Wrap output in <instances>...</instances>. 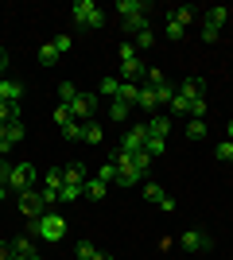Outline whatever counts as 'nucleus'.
I'll use <instances>...</instances> for the list:
<instances>
[{
  "label": "nucleus",
  "mask_w": 233,
  "mask_h": 260,
  "mask_svg": "<svg viewBox=\"0 0 233 260\" xmlns=\"http://www.w3.org/2000/svg\"><path fill=\"white\" fill-rule=\"evenodd\" d=\"M101 136H105V132H101L97 120H86V128H82V140H86V144H101Z\"/></svg>",
  "instance_id": "nucleus-20"
},
{
  "label": "nucleus",
  "mask_w": 233,
  "mask_h": 260,
  "mask_svg": "<svg viewBox=\"0 0 233 260\" xmlns=\"http://www.w3.org/2000/svg\"><path fill=\"white\" fill-rule=\"evenodd\" d=\"M31 237L35 241H62L66 237V217H58V214L47 210L39 221H31Z\"/></svg>",
  "instance_id": "nucleus-1"
},
{
  "label": "nucleus",
  "mask_w": 233,
  "mask_h": 260,
  "mask_svg": "<svg viewBox=\"0 0 233 260\" xmlns=\"http://www.w3.org/2000/svg\"><path fill=\"white\" fill-rule=\"evenodd\" d=\"M140 183V171H136L132 163H121L117 167V186H136Z\"/></svg>",
  "instance_id": "nucleus-14"
},
{
  "label": "nucleus",
  "mask_w": 233,
  "mask_h": 260,
  "mask_svg": "<svg viewBox=\"0 0 233 260\" xmlns=\"http://www.w3.org/2000/svg\"><path fill=\"white\" fill-rule=\"evenodd\" d=\"M206 113H210V101H206V98L190 101V117H194V120H206Z\"/></svg>",
  "instance_id": "nucleus-24"
},
{
  "label": "nucleus",
  "mask_w": 233,
  "mask_h": 260,
  "mask_svg": "<svg viewBox=\"0 0 233 260\" xmlns=\"http://www.w3.org/2000/svg\"><path fill=\"white\" fill-rule=\"evenodd\" d=\"M155 98H159V105H171V98H175V89H171V82H163V86H155Z\"/></svg>",
  "instance_id": "nucleus-36"
},
{
  "label": "nucleus",
  "mask_w": 233,
  "mask_h": 260,
  "mask_svg": "<svg viewBox=\"0 0 233 260\" xmlns=\"http://www.w3.org/2000/svg\"><path fill=\"white\" fill-rule=\"evenodd\" d=\"M105 190H109V183H101L97 175H93V179H86V194H89V198H105Z\"/></svg>",
  "instance_id": "nucleus-23"
},
{
  "label": "nucleus",
  "mask_w": 233,
  "mask_h": 260,
  "mask_svg": "<svg viewBox=\"0 0 233 260\" xmlns=\"http://www.w3.org/2000/svg\"><path fill=\"white\" fill-rule=\"evenodd\" d=\"M23 140V120H8V124H0V155L8 152L12 144Z\"/></svg>",
  "instance_id": "nucleus-8"
},
{
  "label": "nucleus",
  "mask_w": 233,
  "mask_h": 260,
  "mask_svg": "<svg viewBox=\"0 0 233 260\" xmlns=\"http://www.w3.org/2000/svg\"><path fill=\"white\" fill-rule=\"evenodd\" d=\"M117 12H121L124 20H136V16H144V12H148V4H144V0H121Z\"/></svg>",
  "instance_id": "nucleus-13"
},
{
  "label": "nucleus",
  "mask_w": 233,
  "mask_h": 260,
  "mask_svg": "<svg viewBox=\"0 0 233 260\" xmlns=\"http://www.w3.org/2000/svg\"><path fill=\"white\" fill-rule=\"evenodd\" d=\"M167 109H171L175 117H183V113H190V98H187V93H179V89H175V98H171V105H167Z\"/></svg>",
  "instance_id": "nucleus-22"
},
{
  "label": "nucleus",
  "mask_w": 233,
  "mask_h": 260,
  "mask_svg": "<svg viewBox=\"0 0 233 260\" xmlns=\"http://www.w3.org/2000/svg\"><path fill=\"white\" fill-rule=\"evenodd\" d=\"M124 117H128V105H124V101H117V98H113V105H109V120H117V124H121Z\"/></svg>",
  "instance_id": "nucleus-31"
},
{
  "label": "nucleus",
  "mask_w": 233,
  "mask_h": 260,
  "mask_svg": "<svg viewBox=\"0 0 233 260\" xmlns=\"http://www.w3.org/2000/svg\"><path fill=\"white\" fill-rule=\"evenodd\" d=\"M132 167H136L140 175H144L148 167H152V155H148V152H132Z\"/></svg>",
  "instance_id": "nucleus-35"
},
{
  "label": "nucleus",
  "mask_w": 233,
  "mask_h": 260,
  "mask_svg": "<svg viewBox=\"0 0 233 260\" xmlns=\"http://www.w3.org/2000/svg\"><path fill=\"white\" fill-rule=\"evenodd\" d=\"M121 78H124V82L144 78V62H140V58H128V62H121Z\"/></svg>",
  "instance_id": "nucleus-16"
},
{
  "label": "nucleus",
  "mask_w": 233,
  "mask_h": 260,
  "mask_svg": "<svg viewBox=\"0 0 233 260\" xmlns=\"http://www.w3.org/2000/svg\"><path fill=\"white\" fill-rule=\"evenodd\" d=\"M70 43H74L70 35H58V39H55V51H58V54H66V51H70Z\"/></svg>",
  "instance_id": "nucleus-45"
},
{
  "label": "nucleus",
  "mask_w": 233,
  "mask_h": 260,
  "mask_svg": "<svg viewBox=\"0 0 233 260\" xmlns=\"http://www.w3.org/2000/svg\"><path fill=\"white\" fill-rule=\"evenodd\" d=\"M12 252H16V256H39L35 237H16V241H12Z\"/></svg>",
  "instance_id": "nucleus-17"
},
{
  "label": "nucleus",
  "mask_w": 233,
  "mask_h": 260,
  "mask_svg": "<svg viewBox=\"0 0 233 260\" xmlns=\"http://www.w3.org/2000/svg\"><path fill=\"white\" fill-rule=\"evenodd\" d=\"M144 144H148V128H144V124H136V128H128L121 136L117 152H128V155H132V152H144Z\"/></svg>",
  "instance_id": "nucleus-7"
},
{
  "label": "nucleus",
  "mask_w": 233,
  "mask_h": 260,
  "mask_svg": "<svg viewBox=\"0 0 233 260\" xmlns=\"http://www.w3.org/2000/svg\"><path fill=\"white\" fill-rule=\"evenodd\" d=\"M0 78H4V74H0Z\"/></svg>",
  "instance_id": "nucleus-51"
},
{
  "label": "nucleus",
  "mask_w": 233,
  "mask_h": 260,
  "mask_svg": "<svg viewBox=\"0 0 233 260\" xmlns=\"http://www.w3.org/2000/svg\"><path fill=\"white\" fill-rule=\"evenodd\" d=\"M136 51H148V47H155V35H152V27H148V31H140V35H136Z\"/></svg>",
  "instance_id": "nucleus-33"
},
{
  "label": "nucleus",
  "mask_w": 233,
  "mask_h": 260,
  "mask_svg": "<svg viewBox=\"0 0 233 260\" xmlns=\"http://www.w3.org/2000/svg\"><path fill=\"white\" fill-rule=\"evenodd\" d=\"M4 194H8V186H4V183H0V202H4Z\"/></svg>",
  "instance_id": "nucleus-49"
},
{
  "label": "nucleus",
  "mask_w": 233,
  "mask_h": 260,
  "mask_svg": "<svg viewBox=\"0 0 233 260\" xmlns=\"http://www.w3.org/2000/svg\"><path fill=\"white\" fill-rule=\"evenodd\" d=\"M4 70H8V51L0 47V74H4Z\"/></svg>",
  "instance_id": "nucleus-47"
},
{
  "label": "nucleus",
  "mask_w": 233,
  "mask_h": 260,
  "mask_svg": "<svg viewBox=\"0 0 233 260\" xmlns=\"http://www.w3.org/2000/svg\"><path fill=\"white\" fill-rule=\"evenodd\" d=\"M97 179H101V183H113V179H117V163H105V167H97Z\"/></svg>",
  "instance_id": "nucleus-39"
},
{
  "label": "nucleus",
  "mask_w": 233,
  "mask_h": 260,
  "mask_svg": "<svg viewBox=\"0 0 233 260\" xmlns=\"http://www.w3.org/2000/svg\"><path fill=\"white\" fill-rule=\"evenodd\" d=\"M128 58H140V51L132 43H121V62H128Z\"/></svg>",
  "instance_id": "nucleus-43"
},
{
  "label": "nucleus",
  "mask_w": 233,
  "mask_h": 260,
  "mask_svg": "<svg viewBox=\"0 0 233 260\" xmlns=\"http://www.w3.org/2000/svg\"><path fill=\"white\" fill-rule=\"evenodd\" d=\"M20 98H23V86H20V82L0 78V101H4V105H12V101H20Z\"/></svg>",
  "instance_id": "nucleus-10"
},
{
  "label": "nucleus",
  "mask_w": 233,
  "mask_h": 260,
  "mask_svg": "<svg viewBox=\"0 0 233 260\" xmlns=\"http://www.w3.org/2000/svg\"><path fill=\"white\" fill-rule=\"evenodd\" d=\"M12 167H16V163H8L4 155H0V183L4 186H8V179H12Z\"/></svg>",
  "instance_id": "nucleus-41"
},
{
  "label": "nucleus",
  "mask_w": 233,
  "mask_h": 260,
  "mask_svg": "<svg viewBox=\"0 0 233 260\" xmlns=\"http://www.w3.org/2000/svg\"><path fill=\"white\" fill-rule=\"evenodd\" d=\"M190 16H194V8H175V12H171V20H179L183 27L190 23Z\"/></svg>",
  "instance_id": "nucleus-40"
},
{
  "label": "nucleus",
  "mask_w": 233,
  "mask_h": 260,
  "mask_svg": "<svg viewBox=\"0 0 233 260\" xmlns=\"http://www.w3.org/2000/svg\"><path fill=\"white\" fill-rule=\"evenodd\" d=\"M225 132H229V140H233V120H229V124H225Z\"/></svg>",
  "instance_id": "nucleus-50"
},
{
  "label": "nucleus",
  "mask_w": 233,
  "mask_h": 260,
  "mask_svg": "<svg viewBox=\"0 0 233 260\" xmlns=\"http://www.w3.org/2000/svg\"><path fill=\"white\" fill-rule=\"evenodd\" d=\"M8 190H16V194H23V190H35V167H31V163H16V167H12Z\"/></svg>",
  "instance_id": "nucleus-4"
},
{
  "label": "nucleus",
  "mask_w": 233,
  "mask_h": 260,
  "mask_svg": "<svg viewBox=\"0 0 233 260\" xmlns=\"http://www.w3.org/2000/svg\"><path fill=\"white\" fill-rule=\"evenodd\" d=\"M66 109H70V117H74V120L86 124V120H93V113H97V93H78Z\"/></svg>",
  "instance_id": "nucleus-5"
},
{
  "label": "nucleus",
  "mask_w": 233,
  "mask_h": 260,
  "mask_svg": "<svg viewBox=\"0 0 233 260\" xmlns=\"http://www.w3.org/2000/svg\"><path fill=\"white\" fill-rule=\"evenodd\" d=\"M179 245L187 252H210V245H214V237L206 233V229H187L183 237H179Z\"/></svg>",
  "instance_id": "nucleus-6"
},
{
  "label": "nucleus",
  "mask_w": 233,
  "mask_h": 260,
  "mask_svg": "<svg viewBox=\"0 0 233 260\" xmlns=\"http://www.w3.org/2000/svg\"><path fill=\"white\" fill-rule=\"evenodd\" d=\"M16 252H12V241H0V260H12Z\"/></svg>",
  "instance_id": "nucleus-46"
},
{
  "label": "nucleus",
  "mask_w": 233,
  "mask_h": 260,
  "mask_svg": "<svg viewBox=\"0 0 233 260\" xmlns=\"http://www.w3.org/2000/svg\"><path fill=\"white\" fill-rule=\"evenodd\" d=\"M144 152L152 155V159H159V155L167 152V144H163V140H155V136H148V144H144Z\"/></svg>",
  "instance_id": "nucleus-30"
},
{
  "label": "nucleus",
  "mask_w": 233,
  "mask_h": 260,
  "mask_svg": "<svg viewBox=\"0 0 233 260\" xmlns=\"http://www.w3.org/2000/svg\"><path fill=\"white\" fill-rule=\"evenodd\" d=\"M202 89H206V82H202V78H187V82L179 86V93H187V98L194 101V98H202Z\"/></svg>",
  "instance_id": "nucleus-18"
},
{
  "label": "nucleus",
  "mask_w": 233,
  "mask_h": 260,
  "mask_svg": "<svg viewBox=\"0 0 233 260\" xmlns=\"http://www.w3.org/2000/svg\"><path fill=\"white\" fill-rule=\"evenodd\" d=\"M214 152H218V159H222V163H233V140H222Z\"/></svg>",
  "instance_id": "nucleus-38"
},
{
  "label": "nucleus",
  "mask_w": 233,
  "mask_h": 260,
  "mask_svg": "<svg viewBox=\"0 0 233 260\" xmlns=\"http://www.w3.org/2000/svg\"><path fill=\"white\" fill-rule=\"evenodd\" d=\"M12 260H43V256H12Z\"/></svg>",
  "instance_id": "nucleus-48"
},
{
  "label": "nucleus",
  "mask_w": 233,
  "mask_h": 260,
  "mask_svg": "<svg viewBox=\"0 0 233 260\" xmlns=\"http://www.w3.org/2000/svg\"><path fill=\"white\" fill-rule=\"evenodd\" d=\"M66 120H74V117H70V109H66V105H58V109H55V124H58V128H62Z\"/></svg>",
  "instance_id": "nucleus-42"
},
{
  "label": "nucleus",
  "mask_w": 233,
  "mask_h": 260,
  "mask_svg": "<svg viewBox=\"0 0 233 260\" xmlns=\"http://www.w3.org/2000/svg\"><path fill=\"white\" fill-rule=\"evenodd\" d=\"M144 198H148V202H155L159 210H175V202L167 198V190H163L159 183H148V186H144Z\"/></svg>",
  "instance_id": "nucleus-9"
},
{
  "label": "nucleus",
  "mask_w": 233,
  "mask_h": 260,
  "mask_svg": "<svg viewBox=\"0 0 233 260\" xmlns=\"http://www.w3.org/2000/svg\"><path fill=\"white\" fill-rule=\"evenodd\" d=\"M124 31H128V35H140V31H148V16H136V20H124Z\"/></svg>",
  "instance_id": "nucleus-29"
},
{
  "label": "nucleus",
  "mask_w": 233,
  "mask_h": 260,
  "mask_svg": "<svg viewBox=\"0 0 233 260\" xmlns=\"http://www.w3.org/2000/svg\"><path fill=\"white\" fill-rule=\"evenodd\" d=\"M58 58H62V54L55 51V43H47V47H39V62H43V66H55Z\"/></svg>",
  "instance_id": "nucleus-25"
},
{
  "label": "nucleus",
  "mask_w": 233,
  "mask_h": 260,
  "mask_svg": "<svg viewBox=\"0 0 233 260\" xmlns=\"http://www.w3.org/2000/svg\"><path fill=\"white\" fill-rule=\"evenodd\" d=\"M86 194V183H62V202H78Z\"/></svg>",
  "instance_id": "nucleus-21"
},
{
  "label": "nucleus",
  "mask_w": 233,
  "mask_h": 260,
  "mask_svg": "<svg viewBox=\"0 0 233 260\" xmlns=\"http://www.w3.org/2000/svg\"><path fill=\"white\" fill-rule=\"evenodd\" d=\"M78 27H105V12L93 4V0H74V8H70Z\"/></svg>",
  "instance_id": "nucleus-2"
},
{
  "label": "nucleus",
  "mask_w": 233,
  "mask_h": 260,
  "mask_svg": "<svg viewBox=\"0 0 233 260\" xmlns=\"http://www.w3.org/2000/svg\"><path fill=\"white\" fill-rule=\"evenodd\" d=\"M183 35H187V27H183L179 20H171V16H167V39H175V43H179Z\"/></svg>",
  "instance_id": "nucleus-32"
},
{
  "label": "nucleus",
  "mask_w": 233,
  "mask_h": 260,
  "mask_svg": "<svg viewBox=\"0 0 233 260\" xmlns=\"http://www.w3.org/2000/svg\"><path fill=\"white\" fill-rule=\"evenodd\" d=\"M16 202H20V214L27 217V221H39V217L47 214V198H43V190H23Z\"/></svg>",
  "instance_id": "nucleus-3"
},
{
  "label": "nucleus",
  "mask_w": 233,
  "mask_h": 260,
  "mask_svg": "<svg viewBox=\"0 0 233 260\" xmlns=\"http://www.w3.org/2000/svg\"><path fill=\"white\" fill-rule=\"evenodd\" d=\"M136 105L144 109L148 117H155V109H159V98H155V89H152V86H140V98H136Z\"/></svg>",
  "instance_id": "nucleus-11"
},
{
  "label": "nucleus",
  "mask_w": 233,
  "mask_h": 260,
  "mask_svg": "<svg viewBox=\"0 0 233 260\" xmlns=\"http://www.w3.org/2000/svg\"><path fill=\"white\" fill-rule=\"evenodd\" d=\"M136 98H140V86H136V82H121V93H117V101H124V105H136Z\"/></svg>",
  "instance_id": "nucleus-19"
},
{
  "label": "nucleus",
  "mask_w": 233,
  "mask_h": 260,
  "mask_svg": "<svg viewBox=\"0 0 233 260\" xmlns=\"http://www.w3.org/2000/svg\"><path fill=\"white\" fill-rule=\"evenodd\" d=\"M218 35H222V27H214V23H206V27H202V39H206V43H214Z\"/></svg>",
  "instance_id": "nucleus-44"
},
{
  "label": "nucleus",
  "mask_w": 233,
  "mask_h": 260,
  "mask_svg": "<svg viewBox=\"0 0 233 260\" xmlns=\"http://www.w3.org/2000/svg\"><path fill=\"white\" fill-rule=\"evenodd\" d=\"M225 20H229V8H225V4H218V8H210V16H206V23H214V27H222Z\"/></svg>",
  "instance_id": "nucleus-27"
},
{
  "label": "nucleus",
  "mask_w": 233,
  "mask_h": 260,
  "mask_svg": "<svg viewBox=\"0 0 233 260\" xmlns=\"http://www.w3.org/2000/svg\"><path fill=\"white\" fill-rule=\"evenodd\" d=\"M82 128H86L82 120H66V124H62V136H66V140H82Z\"/></svg>",
  "instance_id": "nucleus-28"
},
{
  "label": "nucleus",
  "mask_w": 233,
  "mask_h": 260,
  "mask_svg": "<svg viewBox=\"0 0 233 260\" xmlns=\"http://www.w3.org/2000/svg\"><path fill=\"white\" fill-rule=\"evenodd\" d=\"M78 260H113V256L101 252L97 245H89V241H78Z\"/></svg>",
  "instance_id": "nucleus-15"
},
{
  "label": "nucleus",
  "mask_w": 233,
  "mask_h": 260,
  "mask_svg": "<svg viewBox=\"0 0 233 260\" xmlns=\"http://www.w3.org/2000/svg\"><path fill=\"white\" fill-rule=\"evenodd\" d=\"M144 128H148V136H155V140H163L167 132H171V120L155 113V117H148V124H144Z\"/></svg>",
  "instance_id": "nucleus-12"
},
{
  "label": "nucleus",
  "mask_w": 233,
  "mask_h": 260,
  "mask_svg": "<svg viewBox=\"0 0 233 260\" xmlns=\"http://www.w3.org/2000/svg\"><path fill=\"white\" fill-rule=\"evenodd\" d=\"M78 93H82V89H78L74 82H62V86H58V101H62V105H70V101H74Z\"/></svg>",
  "instance_id": "nucleus-26"
},
{
  "label": "nucleus",
  "mask_w": 233,
  "mask_h": 260,
  "mask_svg": "<svg viewBox=\"0 0 233 260\" xmlns=\"http://www.w3.org/2000/svg\"><path fill=\"white\" fill-rule=\"evenodd\" d=\"M101 93H105V98H117V93H121V78H105V82H101Z\"/></svg>",
  "instance_id": "nucleus-34"
},
{
  "label": "nucleus",
  "mask_w": 233,
  "mask_h": 260,
  "mask_svg": "<svg viewBox=\"0 0 233 260\" xmlns=\"http://www.w3.org/2000/svg\"><path fill=\"white\" fill-rule=\"evenodd\" d=\"M187 136H190V140H202V136H206V120H190V124H187Z\"/></svg>",
  "instance_id": "nucleus-37"
}]
</instances>
